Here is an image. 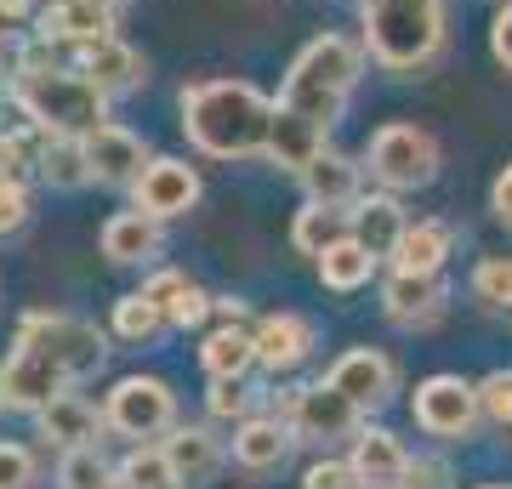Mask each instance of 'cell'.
I'll list each match as a JSON object with an SVG mask.
<instances>
[{"mask_svg":"<svg viewBox=\"0 0 512 489\" xmlns=\"http://www.w3.org/2000/svg\"><path fill=\"white\" fill-rule=\"evenodd\" d=\"M365 46H353L348 35H319L308 40L296 63L285 69V86H279V109L302 114L313 126H336L348 97L359 91V74H365Z\"/></svg>","mask_w":512,"mask_h":489,"instance_id":"obj_3","label":"cell"},{"mask_svg":"<svg viewBox=\"0 0 512 489\" xmlns=\"http://www.w3.org/2000/svg\"><path fill=\"white\" fill-rule=\"evenodd\" d=\"M478 404H484V421L512 427V370H495V376L478 381Z\"/></svg>","mask_w":512,"mask_h":489,"instance_id":"obj_38","label":"cell"},{"mask_svg":"<svg viewBox=\"0 0 512 489\" xmlns=\"http://www.w3.org/2000/svg\"><path fill=\"white\" fill-rule=\"evenodd\" d=\"M103 416H109L114 433H126L143 444V438H160L177 427V393L160 376H126V381H114Z\"/></svg>","mask_w":512,"mask_h":489,"instance_id":"obj_7","label":"cell"},{"mask_svg":"<svg viewBox=\"0 0 512 489\" xmlns=\"http://www.w3.org/2000/svg\"><path fill=\"white\" fill-rule=\"evenodd\" d=\"M0 381H6V410H46L57 393L74 387V381L63 376L46 353H35V347H18L12 359L0 364Z\"/></svg>","mask_w":512,"mask_h":489,"instance_id":"obj_12","label":"cell"},{"mask_svg":"<svg viewBox=\"0 0 512 489\" xmlns=\"http://www.w3.org/2000/svg\"><path fill=\"white\" fill-rule=\"evenodd\" d=\"M342 234H353V217L348 211H336V205H313L308 200L302 211H296V222H291V245L302 256H313V262H319Z\"/></svg>","mask_w":512,"mask_h":489,"instance_id":"obj_28","label":"cell"},{"mask_svg":"<svg viewBox=\"0 0 512 489\" xmlns=\"http://www.w3.org/2000/svg\"><path fill=\"white\" fill-rule=\"evenodd\" d=\"M217 313H222V325H251V308L239 296H217Z\"/></svg>","mask_w":512,"mask_h":489,"instance_id":"obj_46","label":"cell"},{"mask_svg":"<svg viewBox=\"0 0 512 489\" xmlns=\"http://www.w3.org/2000/svg\"><path fill=\"white\" fill-rule=\"evenodd\" d=\"M302 489H365V478L353 472V461H313L302 472Z\"/></svg>","mask_w":512,"mask_h":489,"instance_id":"obj_40","label":"cell"},{"mask_svg":"<svg viewBox=\"0 0 512 489\" xmlns=\"http://www.w3.org/2000/svg\"><path fill=\"white\" fill-rule=\"evenodd\" d=\"M114 478H120L126 489H183V478H177V467H171L165 444H137V450L114 467Z\"/></svg>","mask_w":512,"mask_h":489,"instance_id":"obj_32","label":"cell"},{"mask_svg":"<svg viewBox=\"0 0 512 489\" xmlns=\"http://www.w3.org/2000/svg\"><path fill=\"white\" fill-rule=\"evenodd\" d=\"M29 222V188L23 182H0V234H18Z\"/></svg>","mask_w":512,"mask_h":489,"instance_id":"obj_41","label":"cell"},{"mask_svg":"<svg viewBox=\"0 0 512 489\" xmlns=\"http://www.w3.org/2000/svg\"><path fill=\"white\" fill-rule=\"evenodd\" d=\"M114 6H131V0H114Z\"/></svg>","mask_w":512,"mask_h":489,"instance_id":"obj_50","label":"cell"},{"mask_svg":"<svg viewBox=\"0 0 512 489\" xmlns=\"http://www.w3.org/2000/svg\"><path fill=\"white\" fill-rule=\"evenodd\" d=\"M131 200H137V211H148V217H188L194 205H200V171L188 160H171V154H160V160L143 165V177L131 182Z\"/></svg>","mask_w":512,"mask_h":489,"instance_id":"obj_9","label":"cell"},{"mask_svg":"<svg viewBox=\"0 0 512 489\" xmlns=\"http://www.w3.org/2000/svg\"><path fill=\"white\" fill-rule=\"evenodd\" d=\"M160 217H148V211H114L103 222V256L120 262V268H137V262H154L160 256Z\"/></svg>","mask_w":512,"mask_h":489,"instance_id":"obj_22","label":"cell"},{"mask_svg":"<svg viewBox=\"0 0 512 489\" xmlns=\"http://www.w3.org/2000/svg\"><path fill=\"white\" fill-rule=\"evenodd\" d=\"M35 18H40L35 0H0V23H12V29H18V23H35Z\"/></svg>","mask_w":512,"mask_h":489,"instance_id":"obj_45","label":"cell"},{"mask_svg":"<svg viewBox=\"0 0 512 489\" xmlns=\"http://www.w3.org/2000/svg\"><path fill=\"white\" fill-rule=\"evenodd\" d=\"M490 211L512 228V165L501 171V177H495V188H490Z\"/></svg>","mask_w":512,"mask_h":489,"instance_id":"obj_43","label":"cell"},{"mask_svg":"<svg viewBox=\"0 0 512 489\" xmlns=\"http://www.w3.org/2000/svg\"><path fill=\"white\" fill-rule=\"evenodd\" d=\"M86 160H92V182H103V188H131V182L143 177L148 165V148L137 131L126 126H97L92 137H86Z\"/></svg>","mask_w":512,"mask_h":489,"instance_id":"obj_15","label":"cell"},{"mask_svg":"<svg viewBox=\"0 0 512 489\" xmlns=\"http://www.w3.org/2000/svg\"><path fill=\"white\" fill-rule=\"evenodd\" d=\"M416 427L433 438H473V427L484 421V404H478V387L461 376H427L416 387Z\"/></svg>","mask_w":512,"mask_h":489,"instance_id":"obj_8","label":"cell"},{"mask_svg":"<svg viewBox=\"0 0 512 489\" xmlns=\"http://www.w3.org/2000/svg\"><path fill=\"white\" fill-rule=\"evenodd\" d=\"M365 52L387 74H416L444 52V0H359Z\"/></svg>","mask_w":512,"mask_h":489,"instance_id":"obj_4","label":"cell"},{"mask_svg":"<svg viewBox=\"0 0 512 489\" xmlns=\"http://www.w3.org/2000/svg\"><path fill=\"white\" fill-rule=\"evenodd\" d=\"M57 52H63V46L35 40V46L18 57L12 103H18L40 131H57V137H92L97 126H109V91L97 86L80 63H63Z\"/></svg>","mask_w":512,"mask_h":489,"instance_id":"obj_1","label":"cell"},{"mask_svg":"<svg viewBox=\"0 0 512 489\" xmlns=\"http://www.w3.org/2000/svg\"><path fill=\"white\" fill-rule=\"evenodd\" d=\"M80 69L92 74L97 86L109 91V97H126V91H137L148 80V69H143V52H131L120 35H109V40H97V46H86V52L74 57Z\"/></svg>","mask_w":512,"mask_h":489,"instance_id":"obj_20","label":"cell"},{"mask_svg":"<svg viewBox=\"0 0 512 489\" xmlns=\"http://www.w3.org/2000/svg\"><path fill=\"white\" fill-rule=\"evenodd\" d=\"M473 296L484 308H512V256H484L473 268Z\"/></svg>","mask_w":512,"mask_h":489,"instance_id":"obj_37","label":"cell"},{"mask_svg":"<svg viewBox=\"0 0 512 489\" xmlns=\"http://www.w3.org/2000/svg\"><path fill=\"white\" fill-rule=\"evenodd\" d=\"M165 455H171V467H177L183 484H205L222 467V444L205 427H171L165 433Z\"/></svg>","mask_w":512,"mask_h":489,"instance_id":"obj_27","label":"cell"},{"mask_svg":"<svg viewBox=\"0 0 512 489\" xmlns=\"http://www.w3.org/2000/svg\"><path fill=\"white\" fill-rule=\"evenodd\" d=\"M18 347H35L46 359L63 370L69 381H86L103 370L109 359V342H103V330L92 319H69V313H29L18 325Z\"/></svg>","mask_w":512,"mask_h":489,"instance_id":"obj_5","label":"cell"},{"mask_svg":"<svg viewBox=\"0 0 512 489\" xmlns=\"http://www.w3.org/2000/svg\"><path fill=\"white\" fill-rule=\"evenodd\" d=\"M291 444H296V427L279 416H251L234 427V461L245 472H279L291 461Z\"/></svg>","mask_w":512,"mask_h":489,"instance_id":"obj_17","label":"cell"},{"mask_svg":"<svg viewBox=\"0 0 512 489\" xmlns=\"http://www.w3.org/2000/svg\"><path fill=\"white\" fill-rule=\"evenodd\" d=\"M109 489H126V484H120V478H114V484H109Z\"/></svg>","mask_w":512,"mask_h":489,"instance_id":"obj_49","label":"cell"},{"mask_svg":"<svg viewBox=\"0 0 512 489\" xmlns=\"http://www.w3.org/2000/svg\"><path fill=\"white\" fill-rule=\"evenodd\" d=\"M274 109L251 80H200L183 86V131L188 143L211 154V160H251L268 154V131H274Z\"/></svg>","mask_w":512,"mask_h":489,"instance_id":"obj_2","label":"cell"},{"mask_svg":"<svg viewBox=\"0 0 512 489\" xmlns=\"http://www.w3.org/2000/svg\"><path fill=\"white\" fill-rule=\"evenodd\" d=\"M450 251H456V228H450V222H439V217L410 222V228H404V239H399V251H393V268L439 273Z\"/></svg>","mask_w":512,"mask_h":489,"instance_id":"obj_26","label":"cell"},{"mask_svg":"<svg viewBox=\"0 0 512 489\" xmlns=\"http://www.w3.org/2000/svg\"><path fill=\"white\" fill-rule=\"evenodd\" d=\"M353 472L365 478V484L387 489V484H404V472H410V455H404V444L387 427H359L353 433Z\"/></svg>","mask_w":512,"mask_h":489,"instance_id":"obj_24","label":"cell"},{"mask_svg":"<svg viewBox=\"0 0 512 489\" xmlns=\"http://www.w3.org/2000/svg\"><path fill=\"white\" fill-rule=\"evenodd\" d=\"M376 268H382V256L370 251V245H359L353 234H342L325 256H319V279H325L330 290H359V285H370V273H376Z\"/></svg>","mask_w":512,"mask_h":489,"instance_id":"obj_29","label":"cell"},{"mask_svg":"<svg viewBox=\"0 0 512 489\" xmlns=\"http://www.w3.org/2000/svg\"><path fill=\"white\" fill-rule=\"evenodd\" d=\"M114 12H120L114 0H52V6H40L35 40L86 52V46H97V40L114 35Z\"/></svg>","mask_w":512,"mask_h":489,"instance_id":"obj_10","label":"cell"},{"mask_svg":"<svg viewBox=\"0 0 512 489\" xmlns=\"http://www.w3.org/2000/svg\"><path fill=\"white\" fill-rule=\"evenodd\" d=\"M365 165L387 194H410V188H427V182L439 177V143H433L421 126L393 120V126H382L376 137H370Z\"/></svg>","mask_w":512,"mask_h":489,"instance_id":"obj_6","label":"cell"},{"mask_svg":"<svg viewBox=\"0 0 512 489\" xmlns=\"http://www.w3.org/2000/svg\"><path fill=\"white\" fill-rule=\"evenodd\" d=\"M200 359H205V370H211V376H245V370L256 364V330H245V325L211 330V336H205V347H200Z\"/></svg>","mask_w":512,"mask_h":489,"instance_id":"obj_31","label":"cell"},{"mask_svg":"<svg viewBox=\"0 0 512 489\" xmlns=\"http://www.w3.org/2000/svg\"><path fill=\"white\" fill-rule=\"evenodd\" d=\"M160 330H165V313L148 302V290H131V296L114 302V336L120 342H154Z\"/></svg>","mask_w":512,"mask_h":489,"instance_id":"obj_34","label":"cell"},{"mask_svg":"<svg viewBox=\"0 0 512 489\" xmlns=\"http://www.w3.org/2000/svg\"><path fill=\"white\" fill-rule=\"evenodd\" d=\"M382 308H387V319L404 325V330L433 325L444 313V279L439 273H416V268H393L382 279Z\"/></svg>","mask_w":512,"mask_h":489,"instance_id":"obj_13","label":"cell"},{"mask_svg":"<svg viewBox=\"0 0 512 489\" xmlns=\"http://www.w3.org/2000/svg\"><path fill=\"white\" fill-rule=\"evenodd\" d=\"M148 302L165 313V325L171 330H194L205 325V313H217V296H205L194 279H183L177 268H160V273H148Z\"/></svg>","mask_w":512,"mask_h":489,"instance_id":"obj_19","label":"cell"},{"mask_svg":"<svg viewBox=\"0 0 512 489\" xmlns=\"http://www.w3.org/2000/svg\"><path fill=\"white\" fill-rule=\"evenodd\" d=\"M40 148H46V131L35 120L23 131H0V182H23L29 171H40Z\"/></svg>","mask_w":512,"mask_h":489,"instance_id":"obj_33","label":"cell"},{"mask_svg":"<svg viewBox=\"0 0 512 489\" xmlns=\"http://www.w3.org/2000/svg\"><path fill=\"white\" fill-rule=\"evenodd\" d=\"M35 484H40L35 450H23V444H0V489H35Z\"/></svg>","mask_w":512,"mask_h":489,"instance_id":"obj_39","label":"cell"},{"mask_svg":"<svg viewBox=\"0 0 512 489\" xmlns=\"http://www.w3.org/2000/svg\"><path fill=\"white\" fill-rule=\"evenodd\" d=\"M35 416H40V438L57 444V450L97 444V433L109 427V416H103L92 399H80V393H57V399L46 404V410H35Z\"/></svg>","mask_w":512,"mask_h":489,"instance_id":"obj_18","label":"cell"},{"mask_svg":"<svg viewBox=\"0 0 512 489\" xmlns=\"http://www.w3.org/2000/svg\"><path fill=\"white\" fill-rule=\"evenodd\" d=\"M330 381H336L359 410H382V404L399 393V370H393V359L376 353V347H353V353H342V359L330 364Z\"/></svg>","mask_w":512,"mask_h":489,"instance_id":"obj_14","label":"cell"},{"mask_svg":"<svg viewBox=\"0 0 512 489\" xmlns=\"http://www.w3.org/2000/svg\"><path fill=\"white\" fill-rule=\"evenodd\" d=\"M319 154H325V126H313V120H302V114H291V109H274L268 160H274L279 171H296V177H302Z\"/></svg>","mask_w":512,"mask_h":489,"instance_id":"obj_23","label":"cell"},{"mask_svg":"<svg viewBox=\"0 0 512 489\" xmlns=\"http://www.w3.org/2000/svg\"><path fill=\"white\" fill-rule=\"evenodd\" d=\"M348 217H353V239H359V245H370L382 262H393L404 228H410L404 205L393 200V194H359V205H353Z\"/></svg>","mask_w":512,"mask_h":489,"instance_id":"obj_21","label":"cell"},{"mask_svg":"<svg viewBox=\"0 0 512 489\" xmlns=\"http://www.w3.org/2000/svg\"><path fill=\"white\" fill-rule=\"evenodd\" d=\"M313 353V325L302 313H268V319H256V364L262 370H296V364Z\"/></svg>","mask_w":512,"mask_h":489,"instance_id":"obj_16","label":"cell"},{"mask_svg":"<svg viewBox=\"0 0 512 489\" xmlns=\"http://www.w3.org/2000/svg\"><path fill=\"white\" fill-rule=\"evenodd\" d=\"M0 410H6V381H0Z\"/></svg>","mask_w":512,"mask_h":489,"instance_id":"obj_48","label":"cell"},{"mask_svg":"<svg viewBox=\"0 0 512 489\" xmlns=\"http://www.w3.org/2000/svg\"><path fill=\"white\" fill-rule=\"evenodd\" d=\"M439 478H444L439 461H410V472H404V484L410 489H439Z\"/></svg>","mask_w":512,"mask_h":489,"instance_id":"obj_44","label":"cell"},{"mask_svg":"<svg viewBox=\"0 0 512 489\" xmlns=\"http://www.w3.org/2000/svg\"><path fill=\"white\" fill-rule=\"evenodd\" d=\"M302 188H308L313 205H336V211H353L359 205V165L348 160V154H336V148H325L319 160L302 171Z\"/></svg>","mask_w":512,"mask_h":489,"instance_id":"obj_25","label":"cell"},{"mask_svg":"<svg viewBox=\"0 0 512 489\" xmlns=\"http://www.w3.org/2000/svg\"><path fill=\"white\" fill-rule=\"evenodd\" d=\"M40 177L52 182V188H86V182H92L86 137H57V131H46V148H40Z\"/></svg>","mask_w":512,"mask_h":489,"instance_id":"obj_30","label":"cell"},{"mask_svg":"<svg viewBox=\"0 0 512 489\" xmlns=\"http://www.w3.org/2000/svg\"><path fill=\"white\" fill-rule=\"evenodd\" d=\"M12 57V23H0V63Z\"/></svg>","mask_w":512,"mask_h":489,"instance_id":"obj_47","label":"cell"},{"mask_svg":"<svg viewBox=\"0 0 512 489\" xmlns=\"http://www.w3.org/2000/svg\"><path fill=\"white\" fill-rule=\"evenodd\" d=\"M46 6H52V0H46Z\"/></svg>","mask_w":512,"mask_h":489,"instance_id":"obj_51","label":"cell"},{"mask_svg":"<svg viewBox=\"0 0 512 489\" xmlns=\"http://www.w3.org/2000/svg\"><path fill=\"white\" fill-rule=\"evenodd\" d=\"M205 410L217 421H251V410H256V393H251V381L245 376H211V399H205Z\"/></svg>","mask_w":512,"mask_h":489,"instance_id":"obj_36","label":"cell"},{"mask_svg":"<svg viewBox=\"0 0 512 489\" xmlns=\"http://www.w3.org/2000/svg\"><path fill=\"white\" fill-rule=\"evenodd\" d=\"M490 52H495V63L512 74V0L495 12V23H490Z\"/></svg>","mask_w":512,"mask_h":489,"instance_id":"obj_42","label":"cell"},{"mask_svg":"<svg viewBox=\"0 0 512 489\" xmlns=\"http://www.w3.org/2000/svg\"><path fill=\"white\" fill-rule=\"evenodd\" d=\"M114 467L97 455V444H80V450H63L57 461V489H109Z\"/></svg>","mask_w":512,"mask_h":489,"instance_id":"obj_35","label":"cell"},{"mask_svg":"<svg viewBox=\"0 0 512 489\" xmlns=\"http://www.w3.org/2000/svg\"><path fill=\"white\" fill-rule=\"evenodd\" d=\"M359 404L336 387V381H313V387H302V399H296V416H291V427H296V438H308V444H330V438H353L359 433Z\"/></svg>","mask_w":512,"mask_h":489,"instance_id":"obj_11","label":"cell"}]
</instances>
